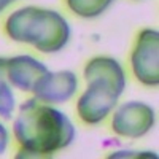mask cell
Listing matches in <instances>:
<instances>
[{"label":"cell","instance_id":"obj_9","mask_svg":"<svg viewBox=\"0 0 159 159\" xmlns=\"http://www.w3.org/2000/svg\"><path fill=\"white\" fill-rule=\"evenodd\" d=\"M69 11L83 19H92L103 15L115 0H64Z\"/></svg>","mask_w":159,"mask_h":159},{"label":"cell","instance_id":"obj_11","mask_svg":"<svg viewBox=\"0 0 159 159\" xmlns=\"http://www.w3.org/2000/svg\"><path fill=\"white\" fill-rule=\"evenodd\" d=\"M108 157H157L156 151H137V150H123V151H111Z\"/></svg>","mask_w":159,"mask_h":159},{"label":"cell","instance_id":"obj_2","mask_svg":"<svg viewBox=\"0 0 159 159\" xmlns=\"http://www.w3.org/2000/svg\"><path fill=\"white\" fill-rule=\"evenodd\" d=\"M5 35L16 43L30 45L34 49L52 54L67 46L72 37L69 21L52 8L25 5L5 18Z\"/></svg>","mask_w":159,"mask_h":159},{"label":"cell","instance_id":"obj_1","mask_svg":"<svg viewBox=\"0 0 159 159\" xmlns=\"http://www.w3.org/2000/svg\"><path fill=\"white\" fill-rule=\"evenodd\" d=\"M18 143L16 157H49L73 143L76 129L72 119L51 103L30 97L21 103L13 123Z\"/></svg>","mask_w":159,"mask_h":159},{"label":"cell","instance_id":"obj_8","mask_svg":"<svg viewBox=\"0 0 159 159\" xmlns=\"http://www.w3.org/2000/svg\"><path fill=\"white\" fill-rule=\"evenodd\" d=\"M83 78L84 81H89L92 78H102L107 81L113 83L119 91L126 89V70L123 67V64L118 59L111 57V56H94L86 61L84 67H83Z\"/></svg>","mask_w":159,"mask_h":159},{"label":"cell","instance_id":"obj_6","mask_svg":"<svg viewBox=\"0 0 159 159\" xmlns=\"http://www.w3.org/2000/svg\"><path fill=\"white\" fill-rule=\"evenodd\" d=\"M80 88V81L75 72L72 70H48L37 81L32 89V97L40 102L59 105L72 100Z\"/></svg>","mask_w":159,"mask_h":159},{"label":"cell","instance_id":"obj_3","mask_svg":"<svg viewBox=\"0 0 159 159\" xmlns=\"http://www.w3.org/2000/svg\"><path fill=\"white\" fill-rule=\"evenodd\" d=\"M121 96L123 91H119L113 83L102 78H92L86 81V88L78 96L76 115L88 126L100 124L110 118Z\"/></svg>","mask_w":159,"mask_h":159},{"label":"cell","instance_id":"obj_7","mask_svg":"<svg viewBox=\"0 0 159 159\" xmlns=\"http://www.w3.org/2000/svg\"><path fill=\"white\" fill-rule=\"evenodd\" d=\"M46 72V65L30 54H16L7 57V75L10 84L21 92H32L37 81Z\"/></svg>","mask_w":159,"mask_h":159},{"label":"cell","instance_id":"obj_5","mask_svg":"<svg viewBox=\"0 0 159 159\" xmlns=\"http://www.w3.org/2000/svg\"><path fill=\"white\" fill-rule=\"evenodd\" d=\"M110 118L111 130L123 139H140L156 126V110L140 100L118 103Z\"/></svg>","mask_w":159,"mask_h":159},{"label":"cell","instance_id":"obj_4","mask_svg":"<svg viewBox=\"0 0 159 159\" xmlns=\"http://www.w3.org/2000/svg\"><path fill=\"white\" fill-rule=\"evenodd\" d=\"M130 72L137 81L148 88L159 84V32L151 27L139 30L129 56Z\"/></svg>","mask_w":159,"mask_h":159},{"label":"cell","instance_id":"obj_13","mask_svg":"<svg viewBox=\"0 0 159 159\" xmlns=\"http://www.w3.org/2000/svg\"><path fill=\"white\" fill-rule=\"evenodd\" d=\"M15 2H18V0H0V15H2L7 8H10Z\"/></svg>","mask_w":159,"mask_h":159},{"label":"cell","instance_id":"obj_10","mask_svg":"<svg viewBox=\"0 0 159 159\" xmlns=\"http://www.w3.org/2000/svg\"><path fill=\"white\" fill-rule=\"evenodd\" d=\"M16 108V97L7 75V57L0 56V118H11Z\"/></svg>","mask_w":159,"mask_h":159},{"label":"cell","instance_id":"obj_12","mask_svg":"<svg viewBox=\"0 0 159 159\" xmlns=\"http://www.w3.org/2000/svg\"><path fill=\"white\" fill-rule=\"evenodd\" d=\"M10 145V130L8 127L0 121V154H3Z\"/></svg>","mask_w":159,"mask_h":159}]
</instances>
